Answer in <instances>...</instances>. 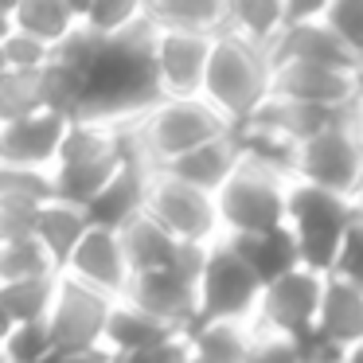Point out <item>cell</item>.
<instances>
[{
    "label": "cell",
    "instance_id": "1",
    "mask_svg": "<svg viewBox=\"0 0 363 363\" xmlns=\"http://www.w3.org/2000/svg\"><path fill=\"white\" fill-rule=\"evenodd\" d=\"M157 102L160 90L152 74V24L141 16L125 35L102 40L98 59L82 79L79 121L121 125V121H137L141 113H149Z\"/></svg>",
    "mask_w": 363,
    "mask_h": 363
},
{
    "label": "cell",
    "instance_id": "2",
    "mask_svg": "<svg viewBox=\"0 0 363 363\" xmlns=\"http://www.w3.org/2000/svg\"><path fill=\"white\" fill-rule=\"evenodd\" d=\"M129 157H145L137 145V121H121V125L71 121L51 168L55 199L86 207Z\"/></svg>",
    "mask_w": 363,
    "mask_h": 363
},
{
    "label": "cell",
    "instance_id": "3",
    "mask_svg": "<svg viewBox=\"0 0 363 363\" xmlns=\"http://www.w3.org/2000/svg\"><path fill=\"white\" fill-rule=\"evenodd\" d=\"M199 98L227 121L230 129L246 125L269 102V59L266 51L246 48L235 35H215L207 55Z\"/></svg>",
    "mask_w": 363,
    "mask_h": 363
},
{
    "label": "cell",
    "instance_id": "4",
    "mask_svg": "<svg viewBox=\"0 0 363 363\" xmlns=\"http://www.w3.org/2000/svg\"><path fill=\"white\" fill-rule=\"evenodd\" d=\"M293 184L344 196L359 207L363 191V106L293 149Z\"/></svg>",
    "mask_w": 363,
    "mask_h": 363
},
{
    "label": "cell",
    "instance_id": "5",
    "mask_svg": "<svg viewBox=\"0 0 363 363\" xmlns=\"http://www.w3.org/2000/svg\"><path fill=\"white\" fill-rule=\"evenodd\" d=\"M359 207L344 196H332L320 188H305V184H289V199H285V230H289L293 246H297V262L313 274L328 277L332 258H336L340 242H344L347 227L355 223Z\"/></svg>",
    "mask_w": 363,
    "mask_h": 363
},
{
    "label": "cell",
    "instance_id": "6",
    "mask_svg": "<svg viewBox=\"0 0 363 363\" xmlns=\"http://www.w3.org/2000/svg\"><path fill=\"white\" fill-rule=\"evenodd\" d=\"M230 125L203 102V98H160L149 113L137 118V145L152 168L196 152L203 145L227 137Z\"/></svg>",
    "mask_w": 363,
    "mask_h": 363
},
{
    "label": "cell",
    "instance_id": "7",
    "mask_svg": "<svg viewBox=\"0 0 363 363\" xmlns=\"http://www.w3.org/2000/svg\"><path fill=\"white\" fill-rule=\"evenodd\" d=\"M289 184L293 180H285V176L238 160V168L227 176V184L215 191V215H219L223 238L262 235V230L285 227Z\"/></svg>",
    "mask_w": 363,
    "mask_h": 363
},
{
    "label": "cell",
    "instance_id": "8",
    "mask_svg": "<svg viewBox=\"0 0 363 363\" xmlns=\"http://www.w3.org/2000/svg\"><path fill=\"white\" fill-rule=\"evenodd\" d=\"M258 277L238 262V254L227 242L207 246L203 266L196 277V320H230V324H250L254 308H258Z\"/></svg>",
    "mask_w": 363,
    "mask_h": 363
},
{
    "label": "cell",
    "instance_id": "9",
    "mask_svg": "<svg viewBox=\"0 0 363 363\" xmlns=\"http://www.w3.org/2000/svg\"><path fill=\"white\" fill-rule=\"evenodd\" d=\"M145 219L180 246H203L207 250V246H215L223 238L211 191L188 188V184L172 180V176L157 172V168H152L149 196H145Z\"/></svg>",
    "mask_w": 363,
    "mask_h": 363
},
{
    "label": "cell",
    "instance_id": "10",
    "mask_svg": "<svg viewBox=\"0 0 363 363\" xmlns=\"http://www.w3.org/2000/svg\"><path fill=\"white\" fill-rule=\"evenodd\" d=\"M320 285L324 277L313 269L297 266L285 277L262 285L258 308H254V332L262 336H277L289 344H305L316 328V305H320Z\"/></svg>",
    "mask_w": 363,
    "mask_h": 363
},
{
    "label": "cell",
    "instance_id": "11",
    "mask_svg": "<svg viewBox=\"0 0 363 363\" xmlns=\"http://www.w3.org/2000/svg\"><path fill=\"white\" fill-rule=\"evenodd\" d=\"M110 308H113L110 297L59 277L55 301L43 316L51 352H102V332H106V320H110Z\"/></svg>",
    "mask_w": 363,
    "mask_h": 363
},
{
    "label": "cell",
    "instance_id": "12",
    "mask_svg": "<svg viewBox=\"0 0 363 363\" xmlns=\"http://www.w3.org/2000/svg\"><path fill=\"white\" fill-rule=\"evenodd\" d=\"M269 98L293 106H320V110H340V106L363 102L359 74L336 71V67H313V63L269 67Z\"/></svg>",
    "mask_w": 363,
    "mask_h": 363
},
{
    "label": "cell",
    "instance_id": "13",
    "mask_svg": "<svg viewBox=\"0 0 363 363\" xmlns=\"http://www.w3.org/2000/svg\"><path fill=\"white\" fill-rule=\"evenodd\" d=\"M215 35L152 32V74L160 98H199Z\"/></svg>",
    "mask_w": 363,
    "mask_h": 363
},
{
    "label": "cell",
    "instance_id": "14",
    "mask_svg": "<svg viewBox=\"0 0 363 363\" xmlns=\"http://www.w3.org/2000/svg\"><path fill=\"white\" fill-rule=\"evenodd\" d=\"M59 277H67V281H74V285H86V289L102 293V297H110V301H121L133 274H129L121 238L110 235V230L90 227L86 235H82V242L71 250V258H67V266Z\"/></svg>",
    "mask_w": 363,
    "mask_h": 363
},
{
    "label": "cell",
    "instance_id": "15",
    "mask_svg": "<svg viewBox=\"0 0 363 363\" xmlns=\"http://www.w3.org/2000/svg\"><path fill=\"white\" fill-rule=\"evenodd\" d=\"M149 180H152V164L145 157H129L118 172L110 176L102 191L82 207L86 223L94 230H110L121 235L129 223H137L145 215V196H149Z\"/></svg>",
    "mask_w": 363,
    "mask_h": 363
},
{
    "label": "cell",
    "instance_id": "16",
    "mask_svg": "<svg viewBox=\"0 0 363 363\" xmlns=\"http://www.w3.org/2000/svg\"><path fill=\"white\" fill-rule=\"evenodd\" d=\"M313 340L336 359H344L352 347H359L363 344V289L340 281V277H324Z\"/></svg>",
    "mask_w": 363,
    "mask_h": 363
},
{
    "label": "cell",
    "instance_id": "17",
    "mask_svg": "<svg viewBox=\"0 0 363 363\" xmlns=\"http://www.w3.org/2000/svg\"><path fill=\"white\" fill-rule=\"evenodd\" d=\"M71 121L55 113H32L24 121L0 125V164L9 168H28V172H51L59 157V145L67 137Z\"/></svg>",
    "mask_w": 363,
    "mask_h": 363
},
{
    "label": "cell",
    "instance_id": "18",
    "mask_svg": "<svg viewBox=\"0 0 363 363\" xmlns=\"http://www.w3.org/2000/svg\"><path fill=\"white\" fill-rule=\"evenodd\" d=\"M176 336H184V332L160 324L157 316L141 313L129 301H113L110 320H106V332H102V352L113 355V359H133V355H145V352H157V347L172 344Z\"/></svg>",
    "mask_w": 363,
    "mask_h": 363
},
{
    "label": "cell",
    "instance_id": "19",
    "mask_svg": "<svg viewBox=\"0 0 363 363\" xmlns=\"http://www.w3.org/2000/svg\"><path fill=\"white\" fill-rule=\"evenodd\" d=\"M235 168H238V149H235V141H230V133H227V137H219V141L203 145V149L184 152V157L160 164L157 172H164V176H172V180L188 184V188H199V191H211L215 196Z\"/></svg>",
    "mask_w": 363,
    "mask_h": 363
},
{
    "label": "cell",
    "instance_id": "20",
    "mask_svg": "<svg viewBox=\"0 0 363 363\" xmlns=\"http://www.w3.org/2000/svg\"><path fill=\"white\" fill-rule=\"evenodd\" d=\"M230 250L238 254L246 269L258 277V285H269L277 277H285L289 269H297V246H293L289 230L277 227V230H262V235H238V238H223Z\"/></svg>",
    "mask_w": 363,
    "mask_h": 363
},
{
    "label": "cell",
    "instance_id": "21",
    "mask_svg": "<svg viewBox=\"0 0 363 363\" xmlns=\"http://www.w3.org/2000/svg\"><path fill=\"white\" fill-rule=\"evenodd\" d=\"M86 230H90V223H86V215H82V207H74V203L51 199V203H43L40 211H35V242H40V250L48 254V262L55 266V274H63L67 258H71V250L82 242Z\"/></svg>",
    "mask_w": 363,
    "mask_h": 363
},
{
    "label": "cell",
    "instance_id": "22",
    "mask_svg": "<svg viewBox=\"0 0 363 363\" xmlns=\"http://www.w3.org/2000/svg\"><path fill=\"white\" fill-rule=\"evenodd\" d=\"M74 28H79V4H63V0H24V4H12V32L48 51H55Z\"/></svg>",
    "mask_w": 363,
    "mask_h": 363
},
{
    "label": "cell",
    "instance_id": "23",
    "mask_svg": "<svg viewBox=\"0 0 363 363\" xmlns=\"http://www.w3.org/2000/svg\"><path fill=\"white\" fill-rule=\"evenodd\" d=\"M254 340V324L203 320L184 328V347L196 363H242Z\"/></svg>",
    "mask_w": 363,
    "mask_h": 363
},
{
    "label": "cell",
    "instance_id": "24",
    "mask_svg": "<svg viewBox=\"0 0 363 363\" xmlns=\"http://www.w3.org/2000/svg\"><path fill=\"white\" fill-rule=\"evenodd\" d=\"M281 4L277 0H227L223 4V35H235L254 51H269L281 32Z\"/></svg>",
    "mask_w": 363,
    "mask_h": 363
},
{
    "label": "cell",
    "instance_id": "25",
    "mask_svg": "<svg viewBox=\"0 0 363 363\" xmlns=\"http://www.w3.org/2000/svg\"><path fill=\"white\" fill-rule=\"evenodd\" d=\"M145 20L152 24V32L219 35L223 0H157V4H145Z\"/></svg>",
    "mask_w": 363,
    "mask_h": 363
},
{
    "label": "cell",
    "instance_id": "26",
    "mask_svg": "<svg viewBox=\"0 0 363 363\" xmlns=\"http://www.w3.org/2000/svg\"><path fill=\"white\" fill-rule=\"evenodd\" d=\"M121 250H125V262H129V274H152V269H164L180 258V242L164 235L160 227H152L149 219H137L121 230Z\"/></svg>",
    "mask_w": 363,
    "mask_h": 363
},
{
    "label": "cell",
    "instance_id": "27",
    "mask_svg": "<svg viewBox=\"0 0 363 363\" xmlns=\"http://www.w3.org/2000/svg\"><path fill=\"white\" fill-rule=\"evenodd\" d=\"M145 16V4L137 0H98V4H79V28L94 40H118L137 20Z\"/></svg>",
    "mask_w": 363,
    "mask_h": 363
},
{
    "label": "cell",
    "instance_id": "28",
    "mask_svg": "<svg viewBox=\"0 0 363 363\" xmlns=\"http://www.w3.org/2000/svg\"><path fill=\"white\" fill-rule=\"evenodd\" d=\"M55 285H59V274L24 277V281L0 285V293H4V301H9L12 320H16V324H43L51 301H55Z\"/></svg>",
    "mask_w": 363,
    "mask_h": 363
},
{
    "label": "cell",
    "instance_id": "29",
    "mask_svg": "<svg viewBox=\"0 0 363 363\" xmlns=\"http://www.w3.org/2000/svg\"><path fill=\"white\" fill-rule=\"evenodd\" d=\"M320 24L336 35L347 59L363 71V0H324Z\"/></svg>",
    "mask_w": 363,
    "mask_h": 363
},
{
    "label": "cell",
    "instance_id": "30",
    "mask_svg": "<svg viewBox=\"0 0 363 363\" xmlns=\"http://www.w3.org/2000/svg\"><path fill=\"white\" fill-rule=\"evenodd\" d=\"M55 199L51 172H28V168H9L0 164V203L16 207H43Z\"/></svg>",
    "mask_w": 363,
    "mask_h": 363
},
{
    "label": "cell",
    "instance_id": "31",
    "mask_svg": "<svg viewBox=\"0 0 363 363\" xmlns=\"http://www.w3.org/2000/svg\"><path fill=\"white\" fill-rule=\"evenodd\" d=\"M40 74H16L9 71L0 79V125L24 121L32 113H40Z\"/></svg>",
    "mask_w": 363,
    "mask_h": 363
},
{
    "label": "cell",
    "instance_id": "32",
    "mask_svg": "<svg viewBox=\"0 0 363 363\" xmlns=\"http://www.w3.org/2000/svg\"><path fill=\"white\" fill-rule=\"evenodd\" d=\"M51 352V340L43 324H16L9 340L0 344V359L4 363H43Z\"/></svg>",
    "mask_w": 363,
    "mask_h": 363
},
{
    "label": "cell",
    "instance_id": "33",
    "mask_svg": "<svg viewBox=\"0 0 363 363\" xmlns=\"http://www.w3.org/2000/svg\"><path fill=\"white\" fill-rule=\"evenodd\" d=\"M328 277H340V281H347V285H355V289H363V211L355 215V223L347 227L344 242H340L336 258H332Z\"/></svg>",
    "mask_w": 363,
    "mask_h": 363
},
{
    "label": "cell",
    "instance_id": "34",
    "mask_svg": "<svg viewBox=\"0 0 363 363\" xmlns=\"http://www.w3.org/2000/svg\"><path fill=\"white\" fill-rule=\"evenodd\" d=\"M0 51H4L9 71H16V74H40L43 67L51 63V51L48 48H40V43L24 40V35H16V32L0 43Z\"/></svg>",
    "mask_w": 363,
    "mask_h": 363
},
{
    "label": "cell",
    "instance_id": "35",
    "mask_svg": "<svg viewBox=\"0 0 363 363\" xmlns=\"http://www.w3.org/2000/svg\"><path fill=\"white\" fill-rule=\"evenodd\" d=\"M242 363H301V352H297V344H289V340H277V336H262V332H254L250 352H246Z\"/></svg>",
    "mask_w": 363,
    "mask_h": 363
},
{
    "label": "cell",
    "instance_id": "36",
    "mask_svg": "<svg viewBox=\"0 0 363 363\" xmlns=\"http://www.w3.org/2000/svg\"><path fill=\"white\" fill-rule=\"evenodd\" d=\"M125 363H188V347H184V336H176L172 344L157 347V352H145V355H133Z\"/></svg>",
    "mask_w": 363,
    "mask_h": 363
},
{
    "label": "cell",
    "instance_id": "37",
    "mask_svg": "<svg viewBox=\"0 0 363 363\" xmlns=\"http://www.w3.org/2000/svg\"><path fill=\"white\" fill-rule=\"evenodd\" d=\"M43 363H106L102 352H48Z\"/></svg>",
    "mask_w": 363,
    "mask_h": 363
},
{
    "label": "cell",
    "instance_id": "38",
    "mask_svg": "<svg viewBox=\"0 0 363 363\" xmlns=\"http://www.w3.org/2000/svg\"><path fill=\"white\" fill-rule=\"evenodd\" d=\"M16 328V320H12V313H9V301H4V293H0V344L9 340V332Z\"/></svg>",
    "mask_w": 363,
    "mask_h": 363
},
{
    "label": "cell",
    "instance_id": "39",
    "mask_svg": "<svg viewBox=\"0 0 363 363\" xmlns=\"http://www.w3.org/2000/svg\"><path fill=\"white\" fill-rule=\"evenodd\" d=\"M12 35V4H0V43Z\"/></svg>",
    "mask_w": 363,
    "mask_h": 363
},
{
    "label": "cell",
    "instance_id": "40",
    "mask_svg": "<svg viewBox=\"0 0 363 363\" xmlns=\"http://www.w3.org/2000/svg\"><path fill=\"white\" fill-rule=\"evenodd\" d=\"M340 363H363V344H359V347H352V352H347Z\"/></svg>",
    "mask_w": 363,
    "mask_h": 363
},
{
    "label": "cell",
    "instance_id": "41",
    "mask_svg": "<svg viewBox=\"0 0 363 363\" xmlns=\"http://www.w3.org/2000/svg\"><path fill=\"white\" fill-rule=\"evenodd\" d=\"M4 74H9V63H4V51H0V79H4Z\"/></svg>",
    "mask_w": 363,
    "mask_h": 363
},
{
    "label": "cell",
    "instance_id": "42",
    "mask_svg": "<svg viewBox=\"0 0 363 363\" xmlns=\"http://www.w3.org/2000/svg\"><path fill=\"white\" fill-rule=\"evenodd\" d=\"M106 363H125V359H113V355H106Z\"/></svg>",
    "mask_w": 363,
    "mask_h": 363
},
{
    "label": "cell",
    "instance_id": "43",
    "mask_svg": "<svg viewBox=\"0 0 363 363\" xmlns=\"http://www.w3.org/2000/svg\"><path fill=\"white\" fill-rule=\"evenodd\" d=\"M359 98H363V71H359Z\"/></svg>",
    "mask_w": 363,
    "mask_h": 363
},
{
    "label": "cell",
    "instance_id": "44",
    "mask_svg": "<svg viewBox=\"0 0 363 363\" xmlns=\"http://www.w3.org/2000/svg\"><path fill=\"white\" fill-rule=\"evenodd\" d=\"M359 211H363V191H359Z\"/></svg>",
    "mask_w": 363,
    "mask_h": 363
},
{
    "label": "cell",
    "instance_id": "45",
    "mask_svg": "<svg viewBox=\"0 0 363 363\" xmlns=\"http://www.w3.org/2000/svg\"><path fill=\"white\" fill-rule=\"evenodd\" d=\"M188 363H196V359H191V355H188Z\"/></svg>",
    "mask_w": 363,
    "mask_h": 363
},
{
    "label": "cell",
    "instance_id": "46",
    "mask_svg": "<svg viewBox=\"0 0 363 363\" xmlns=\"http://www.w3.org/2000/svg\"><path fill=\"white\" fill-rule=\"evenodd\" d=\"M0 363H4V359H0Z\"/></svg>",
    "mask_w": 363,
    "mask_h": 363
}]
</instances>
